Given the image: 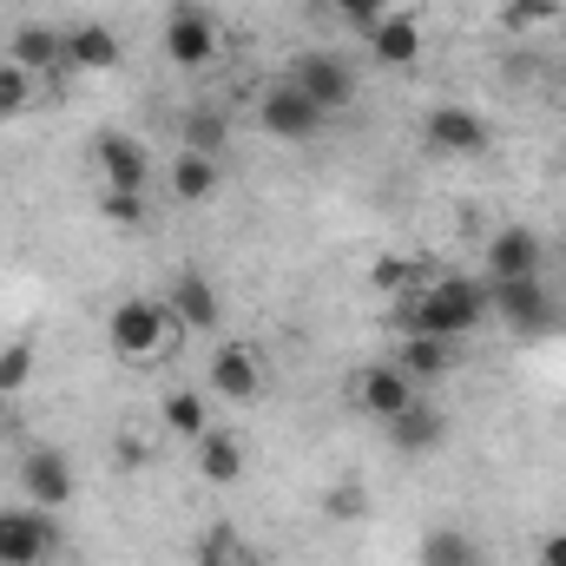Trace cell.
Listing matches in <instances>:
<instances>
[{
  "instance_id": "cell-1",
  "label": "cell",
  "mask_w": 566,
  "mask_h": 566,
  "mask_svg": "<svg viewBox=\"0 0 566 566\" xmlns=\"http://www.w3.org/2000/svg\"><path fill=\"white\" fill-rule=\"evenodd\" d=\"M494 310H488V283L474 277H434L422 283V296L409 303V329L416 336H448V343H461L468 329H481Z\"/></svg>"
},
{
  "instance_id": "cell-2",
  "label": "cell",
  "mask_w": 566,
  "mask_h": 566,
  "mask_svg": "<svg viewBox=\"0 0 566 566\" xmlns=\"http://www.w3.org/2000/svg\"><path fill=\"white\" fill-rule=\"evenodd\" d=\"M171 310L165 303H151V296H126L119 310H113V323H106V336H113V349L126 356V363H145V356H158L165 343H171Z\"/></svg>"
},
{
  "instance_id": "cell-3",
  "label": "cell",
  "mask_w": 566,
  "mask_h": 566,
  "mask_svg": "<svg viewBox=\"0 0 566 566\" xmlns=\"http://www.w3.org/2000/svg\"><path fill=\"white\" fill-rule=\"evenodd\" d=\"M60 547V521L46 507H0V566H46Z\"/></svg>"
},
{
  "instance_id": "cell-4",
  "label": "cell",
  "mask_w": 566,
  "mask_h": 566,
  "mask_svg": "<svg viewBox=\"0 0 566 566\" xmlns=\"http://www.w3.org/2000/svg\"><path fill=\"white\" fill-rule=\"evenodd\" d=\"M323 106L303 93V86H290V80H277V86H264V99H258V126L271 133V139L283 145H310L316 133H323Z\"/></svg>"
},
{
  "instance_id": "cell-5",
  "label": "cell",
  "mask_w": 566,
  "mask_h": 566,
  "mask_svg": "<svg viewBox=\"0 0 566 566\" xmlns=\"http://www.w3.org/2000/svg\"><path fill=\"white\" fill-rule=\"evenodd\" d=\"M13 481H20V501H27V507H46V514L73 507V494H80V488H73V461H66L60 448H27Z\"/></svg>"
},
{
  "instance_id": "cell-6",
  "label": "cell",
  "mask_w": 566,
  "mask_h": 566,
  "mask_svg": "<svg viewBox=\"0 0 566 566\" xmlns=\"http://www.w3.org/2000/svg\"><path fill=\"white\" fill-rule=\"evenodd\" d=\"M488 310H494L507 329L534 336V329L554 323V290L541 277H501V283H488Z\"/></svg>"
},
{
  "instance_id": "cell-7",
  "label": "cell",
  "mask_w": 566,
  "mask_h": 566,
  "mask_svg": "<svg viewBox=\"0 0 566 566\" xmlns=\"http://www.w3.org/2000/svg\"><path fill=\"white\" fill-rule=\"evenodd\" d=\"M283 80L303 86L323 113H343V106L356 99V73H349V60H336V53H296Z\"/></svg>"
},
{
  "instance_id": "cell-8",
  "label": "cell",
  "mask_w": 566,
  "mask_h": 566,
  "mask_svg": "<svg viewBox=\"0 0 566 566\" xmlns=\"http://www.w3.org/2000/svg\"><path fill=\"white\" fill-rule=\"evenodd\" d=\"M349 396H356V409L363 416H376V422H389V416H402L422 389L396 369V363H369V369H356V382H349Z\"/></svg>"
},
{
  "instance_id": "cell-9",
  "label": "cell",
  "mask_w": 566,
  "mask_h": 566,
  "mask_svg": "<svg viewBox=\"0 0 566 566\" xmlns=\"http://www.w3.org/2000/svg\"><path fill=\"white\" fill-rule=\"evenodd\" d=\"M541 271H547V244H541V231H527V224H501V231L488 238V283L541 277Z\"/></svg>"
},
{
  "instance_id": "cell-10",
  "label": "cell",
  "mask_w": 566,
  "mask_h": 566,
  "mask_svg": "<svg viewBox=\"0 0 566 566\" xmlns=\"http://www.w3.org/2000/svg\"><path fill=\"white\" fill-rule=\"evenodd\" d=\"M422 139L441 158H474V151H488V119L468 113V106H434L422 119Z\"/></svg>"
},
{
  "instance_id": "cell-11",
  "label": "cell",
  "mask_w": 566,
  "mask_h": 566,
  "mask_svg": "<svg viewBox=\"0 0 566 566\" xmlns=\"http://www.w3.org/2000/svg\"><path fill=\"white\" fill-rule=\"evenodd\" d=\"M93 165L106 178V191H145L151 185V151L126 133H99L93 139Z\"/></svg>"
},
{
  "instance_id": "cell-12",
  "label": "cell",
  "mask_w": 566,
  "mask_h": 566,
  "mask_svg": "<svg viewBox=\"0 0 566 566\" xmlns=\"http://www.w3.org/2000/svg\"><path fill=\"white\" fill-rule=\"evenodd\" d=\"M211 389H218L224 402H258V396H264V363H258V349H251V343H218V349H211Z\"/></svg>"
},
{
  "instance_id": "cell-13",
  "label": "cell",
  "mask_w": 566,
  "mask_h": 566,
  "mask_svg": "<svg viewBox=\"0 0 566 566\" xmlns=\"http://www.w3.org/2000/svg\"><path fill=\"white\" fill-rule=\"evenodd\" d=\"M165 310H171V323L178 329H218V290H211V277L205 271H178L171 277V290H165Z\"/></svg>"
},
{
  "instance_id": "cell-14",
  "label": "cell",
  "mask_w": 566,
  "mask_h": 566,
  "mask_svg": "<svg viewBox=\"0 0 566 566\" xmlns=\"http://www.w3.org/2000/svg\"><path fill=\"white\" fill-rule=\"evenodd\" d=\"M165 53H171L178 66H211L218 27H211L198 7H171V20H165Z\"/></svg>"
},
{
  "instance_id": "cell-15",
  "label": "cell",
  "mask_w": 566,
  "mask_h": 566,
  "mask_svg": "<svg viewBox=\"0 0 566 566\" xmlns=\"http://www.w3.org/2000/svg\"><path fill=\"white\" fill-rule=\"evenodd\" d=\"M60 40H66V66L73 73H113L119 66V33L106 20H73Z\"/></svg>"
},
{
  "instance_id": "cell-16",
  "label": "cell",
  "mask_w": 566,
  "mask_h": 566,
  "mask_svg": "<svg viewBox=\"0 0 566 566\" xmlns=\"http://www.w3.org/2000/svg\"><path fill=\"white\" fill-rule=\"evenodd\" d=\"M382 428H389L396 454H434V448L448 441V416H441L434 402H422V396H416V402H409L402 416H389Z\"/></svg>"
},
{
  "instance_id": "cell-17",
  "label": "cell",
  "mask_w": 566,
  "mask_h": 566,
  "mask_svg": "<svg viewBox=\"0 0 566 566\" xmlns=\"http://www.w3.org/2000/svg\"><path fill=\"white\" fill-rule=\"evenodd\" d=\"M369 53L382 66H416L422 60V27L409 13H382V20H369Z\"/></svg>"
},
{
  "instance_id": "cell-18",
  "label": "cell",
  "mask_w": 566,
  "mask_h": 566,
  "mask_svg": "<svg viewBox=\"0 0 566 566\" xmlns=\"http://www.w3.org/2000/svg\"><path fill=\"white\" fill-rule=\"evenodd\" d=\"M396 369H402L416 389H422V382H441V376L454 369V343H448V336H416V329H409V336H402Z\"/></svg>"
},
{
  "instance_id": "cell-19",
  "label": "cell",
  "mask_w": 566,
  "mask_h": 566,
  "mask_svg": "<svg viewBox=\"0 0 566 566\" xmlns=\"http://www.w3.org/2000/svg\"><path fill=\"white\" fill-rule=\"evenodd\" d=\"M7 60L27 66L33 80H40V73H66V40H60L53 27H20L13 46H7Z\"/></svg>"
},
{
  "instance_id": "cell-20",
  "label": "cell",
  "mask_w": 566,
  "mask_h": 566,
  "mask_svg": "<svg viewBox=\"0 0 566 566\" xmlns=\"http://www.w3.org/2000/svg\"><path fill=\"white\" fill-rule=\"evenodd\" d=\"M218 185H224V165H218L211 151H191V145H185V151L171 158V191H178L185 205H205Z\"/></svg>"
},
{
  "instance_id": "cell-21",
  "label": "cell",
  "mask_w": 566,
  "mask_h": 566,
  "mask_svg": "<svg viewBox=\"0 0 566 566\" xmlns=\"http://www.w3.org/2000/svg\"><path fill=\"white\" fill-rule=\"evenodd\" d=\"M198 468H205V481H218V488H231V481L244 474V448H238L231 434H218V428H205V434H198Z\"/></svg>"
},
{
  "instance_id": "cell-22",
  "label": "cell",
  "mask_w": 566,
  "mask_h": 566,
  "mask_svg": "<svg viewBox=\"0 0 566 566\" xmlns=\"http://www.w3.org/2000/svg\"><path fill=\"white\" fill-rule=\"evenodd\" d=\"M165 428H171V434H185V441H198V434H205V396H198V389H178V396H165Z\"/></svg>"
},
{
  "instance_id": "cell-23",
  "label": "cell",
  "mask_w": 566,
  "mask_h": 566,
  "mask_svg": "<svg viewBox=\"0 0 566 566\" xmlns=\"http://www.w3.org/2000/svg\"><path fill=\"white\" fill-rule=\"evenodd\" d=\"M422 566H474L468 534H454V527H434V534L422 541Z\"/></svg>"
},
{
  "instance_id": "cell-24",
  "label": "cell",
  "mask_w": 566,
  "mask_h": 566,
  "mask_svg": "<svg viewBox=\"0 0 566 566\" xmlns=\"http://www.w3.org/2000/svg\"><path fill=\"white\" fill-rule=\"evenodd\" d=\"M27 106H33V73L13 66V60H0V119H20Z\"/></svg>"
},
{
  "instance_id": "cell-25",
  "label": "cell",
  "mask_w": 566,
  "mask_h": 566,
  "mask_svg": "<svg viewBox=\"0 0 566 566\" xmlns=\"http://www.w3.org/2000/svg\"><path fill=\"white\" fill-rule=\"evenodd\" d=\"M27 376H33V343L20 336V343H7V349H0V396H20V389H27Z\"/></svg>"
},
{
  "instance_id": "cell-26",
  "label": "cell",
  "mask_w": 566,
  "mask_h": 566,
  "mask_svg": "<svg viewBox=\"0 0 566 566\" xmlns=\"http://www.w3.org/2000/svg\"><path fill=\"white\" fill-rule=\"evenodd\" d=\"M224 139H231V133H224L218 113H191V119H185V145H191V151H211V158H218Z\"/></svg>"
},
{
  "instance_id": "cell-27",
  "label": "cell",
  "mask_w": 566,
  "mask_h": 566,
  "mask_svg": "<svg viewBox=\"0 0 566 566\" xmlns=\"http://www.w3.org/2000/svg\"><path fill=\"white\" fill-rule=\"evenodd\" d=\"M113 224H126V231H139L145 224V191H106V205H99Z\"/></svg>"
},
{
  "instance_id": "cell-28",
  "label": "cell",
  "mask_w": 566,
  "mask_h": 566,
  "mask_svg": "<svg viewBox=\"0 0 566 566\" xmlns=\"http://www.w3.org/2000/svg\"><path fill=\"white\" fill-rule=\"evenodd\" d=\"M198 560H205V566H231V560H238V534H231V527H211Z\"/></svg>"
},
{
  "instance_id": "cell-29",
  "label": "cell",
  "mask_w": 566,
  "mask_h": 566,
  "mask_svg": "<svg viewBox=\"0 0 566 566\" xmlns=\"http://www.w3.org/2000/svg\"><path fill=\"white\" fill-rule=\"evenodd\" d=\"M323 514H329V521H356V514H363V488H329V494H323Z\"/></svg>"
},
{
  "instance_id": "cell-30",
  "label": "cell",
  "mask_w": 566,
  "mask_h": 566,
  "mask_svg": "<svg viewBox=\"0 0 566 566\" xmlns=\"http://www.w3.org/2000/svg\"><path fill=\"white\" fill-rule=\"evenodd\" d=\"M369 277L382 283V290H409L416 264H409V258H376V271H369Z\"/></svg>"
},
{
  "instance_id": "cell-31",
  "label": "cell",
  "mask_w": 566,
  "mask_h": 566,
  "mask_svg": "<svg viewBox=\"0 0 566 566\" xmlns=\"http://www.w3.org/2000/svg\"><path fill=\"white\" fill-rule=\"evenodd\" d=\"M541 20H554V0H514L507 7V27H541Z\"/></svg>"
},
{
  "instance_id": "cell-32",
  "label": "cell",
  "mask_w": 566,
  "mask_h": 566,
  "mask_svg": "<svg viewBox=\"0 0 566 566\" xmlns=\"http://www.w3.org/2000/svg\"><path fill=\"white\" fill-rule=\"evenodd\" d=\"M329 7H336V13H349V20H363V27H369V20H382V13H396V0H329Z\"/></svg>"
},
{
  "instance_id": "cell-33",
  "label": "cell",
  "mask_w": 566,
  "mask_h": 566,
  "mask_svg": "<svg viewBox=\"0 0 566 566\" xmlns=\"http://www.w3.org/2000/svg\"><path fill=\"white\" fill-rule=\"evenodd\" d=\"M541 566H566V527H560V534H547V541H541Z\"/></svg>"
}]
</instances>
